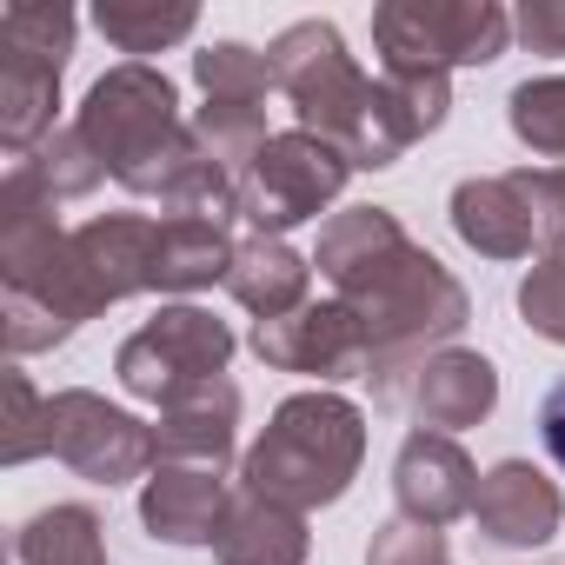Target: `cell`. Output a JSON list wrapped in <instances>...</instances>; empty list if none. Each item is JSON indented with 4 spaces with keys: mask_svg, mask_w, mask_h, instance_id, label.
<instances>
[{
    "mask_svg": "<svg viewBox=\"0 0 565 565\" xmlns=\"http://www.w3.org/2000/svg\"><path fill=\"white\" fill-rule=\"evenodd\" d=\"M373 47L386 81H452V67H492L512 47V14L499 0H386Z\"/></svg>",
    "mask_w": 565,
    "mask_h": 565,
    "instance_id": "cell-5",
    "label": "cell"
},
{
    "mask_svg": "<svg viewBox=\"0 0 565 565\" xmlns=\"http://www.w3.org/2000/svg\"><path fill=\"white\" fill-rule=\"evenodd\" d=\"M505 127L525 153L539 160H565V74H539V81H519L505 94Z\"/></svg>",
    "mask_w": 565,
    "mask_h": 565,
    "instance_id": "cell-22",
    "label": "cell"
},
{
    "mask_svg": "<svg viewBox=\"0 0 565 565\" xmlns=\"http://www.w3.org/2000/svg\"><path fill=\"white\" fill-rule=\"evenodd\" d=\"M539 446H545V459L565 472V380L539 399Z\"/></svg>",
    "mask_w": 565,
    "mask_h": 565,
    "instance_id": "cell-31",
    "label": "cell"
},
{
    "mask_svg": "<svg viewBox=\"0 0 565 565\" xmlns=\"http://www.w3.org/2000/svg\"><path fill=\"white\" fill-rule=\"evenodd\" d=\"M307 552H313L307 512L273 505V499H253V492H233L226 525L213 539V558L220 565H307Z\"/></svg>",
    "mask_w": 565,
    "mask_h": 565,
    "instance_id": "cell-18",
    "label": "cell"
},
{
    "mask_svg": "<svg viewBox=\"0 0 565 565\" xmlns=\"http://www.w3.org/2000/svg\"><path fill=\"white\" fill-rule=\"evenodd\" d=\"M74 34L81 21L67 8L14 0L0 14V147H8V160H28L41 140H54V107H61Z\"/></svg>",
    "mask_w": 565,
    "mask_h": 565,
    "instance_id": "cell-6",
    "label": "cell"
},
{
    "mask_svg": "<svg viewBox=\"0 0 565 565\" xmlns=\"http://www.w3.org/2000/svg\"><path fill=\"white\" fill-rule=\"evenodd\" d=\"M565 519L558 486L532 466V459H499L492 472H479V499H472V525L492 552H532L552 545Z\"/></svg>",
    "mask_w": 565,
    "mask_h": 565,
    "instance_id": "cell-12",
    "label": "cell"
},
{
    "mask_svg": "<svg viewBox=\"0 0 565 565\" xmlns=\"http://www.w3.org/2000/svg\"><path fill=\"white\" fill-rule=\"evenodd\" d=\"M266 61L300 127L333 140L353 160V173L399 167L452 114V81H366L333 21H294L287 34H273Z\"/></svg>",
    "mask_w": 565,
    "mask_h": 565,
    "instance_id": "cell-3",
    "label": "cell"
},
{
    "mask_svg": "<svg viewBox=\"0 0 565 565\" xmlns=\"http://www.w3.org/2000/svg\"><path fill=\"white\" fill-rule=\"evenodd\" d=\"M360 466H366V413L347 393L320 386L273 406L266 433L239 459V492L313 512V505H340Z\"/></svg>",
    "mask_w": 565,
    "mask_h": 565,
    "instance_id": "cell-4",
    "label": "cell"
},
{
    "mask_svg": "<svg viewBox=\"0 0 565 565\" xmlns=\"http://www.w3.org/2000/svg\"><path fill=\"white\" fill-rule=\"evenodd\" d=\"M193 134H200V147H206L226 173H246V167L259 160V147L273 140L259 100H206V107L193 114Z\"/></svg>",
    "mask_w": 565,
    "mask_h": 565,
    "instance_id": "cell-24",
    "label": "cell"
},
{
    "mask_svg": "<svg viewBox=\"0 0 565 565\" xmlns=\"http://www.w3.org/2000/svg\"><path fill=\"white\" fill-rule=\"evenodd\" d=\"M347 180H353V160H347L333 140H320V134H307V127L273 134V140L259 147V160L239 173V206H233V220H246L253 239H287L294 226L320 220V213L347 193Z\"/></svg>",
    "mask_w": 565,
    "mask_h": 565,
    "instance_id": "cell-7",
    "label": "cell"
},
{
    "mask_svg": "<svg viewBox=\"0 0 565 565\" xmlns=\"http://www.w3.org/2000/svg\"><path fill=\"white\" fill-rule=\"evenodd\" d=\"M41 433H47V399L34 393V380H28L21 366H8V466L41 459V452H47Z\"/></svg>",
    "mask_w": 565,
    "mask_h": 565,
    "instance_id": "cell-28",
    "label": "cell"
},
{
    "mask_svg": "<svg viewBox=\"0 0 565 565\" xmlns=\"http://www.w3.org/2000/svg\"><path fill=\"white\" fill-rule=\"evenodd\" d=\"M452 213V233L479 253V259H525L539 246V220H532V193H525V173H472L452 186L446 200Z\"/></svg>",
    "mask_w": 565,
    "mask_h": 565,
    "instance_id": "cell-13",
    "label": "cell"
},
{
    "mask_svg": "<svg viewBox=\"0 0 565 565\" xmlns=\"http://www.w3.org/2000/svg\"><path fill=\"white\" fill-rule=\"evenodd\" d=\"M393 499H399V519H419V525H452V519H472V499H479V466L466 459V446L452 433H426L413 426L393 452Z\"/></svg>",
    "mask_w": 565,
    "mask_h": 565,
    "instance_id": "cell-11",
    "label": "cell"
},
{
    "mask_svg": "<svg viewBox=\"0 0 565 565\" xmlns=\"http://www.w3.org/2000/svg\"><path fill=\"white\" fill-rule=\"evenodd\" d=\"M233 266V239L220 220H186V213H160V246H153V294H200V287H226Z\"/></svg>",
    "mask_w": 565,
    "mask_h": 565,
    "instance_id": "cell-19",
    "label": "cell"
},
{
    "mask_svg": "<svg viewBox=\"0 0 565 565\" xmlns=\"http://www.w3.org/2000/svg\"><path fill=\"white\" fill-rule=\"evenodd\" d=\"M226 505L233 492L213 466H153V479L140 486V525L160 545H213Z\"/></svg>",
    "mask_w": 565,
    "mask_h": 565,
    "instance_id": "cell-15",
    "label": "cell"
},
{
    "mask_svg": "<svg viewBox=\"0 0 565 565\" xmlns=\"http://www.w3.org/2000/svg\"><path fill=\"white\" fill-rule=\"evenodd\" d=\"M253 353L273 373H307V380H366L373 373V347L366 327L353 320V307L340 300H307L287 320H259L253 327Z\"/></svg>",
    "mask_w": 565,
    "mask_h": 565,
    "instance_id": "cell-10",
    "label": "cell"
},
{
    "mask_svg": "<svg viewBox=\"0 0 565 565\" xmlns=\"http://www.w3.org/2000/svg\"><path fill=\"white\" fill-rule=\"evenodd\" d=\"M519 320H525L539 340L565 347V253H558V259H539V266L519 279Z\"/></svg>",
    "mask_w": 565,
    "mask_h": 565,
    "instance_id": "cell-26",
    "label": "cell"
},
{
    "mask_svg": "<svg viewBox=\"0 0 565 565\" xmlns=\"http://www.w3.org/2000/svg\"><path fill=\"white\" fill-rule=\"evenodd\" d=\"M28 173H34L54 200H87V193L107 180V167H100L94 147L81 140V127H61L54 140H41V147L28 153Z\"/></svg>",
    "mask_w": 565,
    "mask_h": 565,
    "instance_id": "cell-25",
    "label": "cell"
},
{
    "mask_svg": "<svg viewBox=\"0 0 565 565\" xmlns=\"http://www.w3.org/2000/svg\"><path fill=\"white\" fill-rule=\"evenodd\" d=\"M14 565H107V525L94 505L67 499L14 532Z\"/></svg>",
    "mask_w": 565,
    "mask_h": 565,
    "instance_id": "cell-20",
    "label": "cell"
},
{
    "mask_svg": "<svg viewBox=\"0 0 565 565\" xmlns=\"http://www.w3.org/2000/svg\"><path fill=\"white\" fill-rule=\"evenodd\" d=\"M512 41H525L532 54H565V0H525L512 14Z\"/></svg>",
    "mask_w": 565,
    "mask_h": 565,
    "instance_id": "cell-30",
    "label": "cell"
},
{
    "mask_svg": "<svg viewBox=\"0 0 565 565\" xmlns=\"http://www.w3.org/2000/svg\"><path fill=\"white\" fill-rule=\"evenodd\" d=\"M492 406H499V366L486 353H466V347H446V353L419 360V373L406 386V413L426 433H466Z\"/></svg>",
    "mask_w": 565,
    "mask_h": 565,
    "instance_id": "cell-14",
    "label": "cell"
},
{
    "mask_svg": "<svg viewBox=\"0 0 565 565\" xmlns=\"http://www.w3.org/2000/svg\"><path fill=\"white\" fill-rule=\"evenodd\" d=\"M525 193H532V220H539V246L545 259L565 253V167H519Z\"/></svg>",
    "mask_w": 565,
    "mask_h": 565,
    "instance_id": "cell-29",
    "label": "cell"
},
{
    "mask_svg": "<svg viewBox=\"0 0 565 565\" xmlns=\"http://www.w3.org/2000/svg\"><path fill=\"white\" fill-rule=\"evenodd\" d=\"M74 127L107 167V180H120L134 200H160V213H186V220H220V226L233 220L239 173H226L200 147L193 120H180L173 81L153 61L107 67L87 87Z\"/></svg>",
    "mask_w": 565,
    "mask_h": 565,
    "instance_id": "cell-2",
    "label": "cell"
},
{
    "mask_svg": "<svg viewBox=\"0 0 565 565\" xmlns=\"http://www.w3.org/2000/svg\"><path fill=\"white\" fill-rule=\"evenodd\" d=\"M160 466H226L233 439H239V386L233 380H206L193 393H180L173 406H160Z\"/></svg>",
    "mask_w": 565,
    "mask_h": 565,
    "instance_id": "cell-16",
    "label": "cell"
},
{
    "mask_svg": "<svg viewBox=\"0 0 565 565\" xmlns=\"http://www.w3.org/2000/svg\"><path fill=\"white\" fill-rule=\"evenodd\" d=\"M41 446H47L67 472H81L87 486H134V479H153V459H160L153 426L134 419V413H120V406H107V399L87 393V386H67V393L47 399V433H41Z\"/></svg>",
    "mask_w": 565,
    "mask_h": 565,
    "instance_id": "cell-9",
    "label": "cell"
},
{
    "mask_svg": "<svg viewBox=\"0 0 565 565\" xmlns=\"http://www.w3.org/2000/svg\"><path fill=\"white\" fill-rule=\"evenodd\" d=\"M366 565H452V545L439 525H419V519H386L366 545Z\"/></svg>",
    "mask_w": 565,
    "mask_h": 565,
    "instance_id": "cell-27",
    "label": "cell"
},
{
    "mask_svg": "<svg viewBox=\"0 0 565 565\" xmlns=\"http://www.w3.org/2000/svg\"><path fill=\"white\" fill-rule=\"evenodd\" d=\"M94 28L120 47V54H160V47H173V41H186L193 28H200V8L193 0H100L94 8Z\"/></svg>",
    "mask_w": 565,
    "mask_h": 565,
    "instance_id": "cell-21",
    "label": "cell"
},
{
    "mask_svg": "<svg viewBox=\"0 0 565 565\" xmlns=\"http://www.w3.org/2000/svg\"><path fill=\"white\" fill-rule=\"evenodd\" d=\"M233 360V327L213 320L206 307H160L147 327H134L114 353V373L134 399L147 406H173L180 393L226 380Z\"/></svg>",
    "mask_w": 565,
    "mask_h": 565,
    "instance_id": "cell-8",
    "label": "cell"
},
{
    "mask_svg": "<svg viewBox=\"0 0 565 565\" xmlns=\"http://www.w3.org/2000/svg\"><path fill=\"white\" fill-rule=\"evenodd\" d=\"M307 287H313V259L294 253L287 239H239L233 246V266H226V294L259 320H287L307 307Z\"/></svg>",
    "mask_w": 565,
    "mask_h": 565,
    "instance_id": "cell-17",
    "label": "cell"
},
{
    "mask_svg": "<svg viewBox=\"0 0 565 565\" xmlns=\"http://www.w3.org/2000/svg\"><path fill=\"white\" fill-rule=\"evenodd\" d=\"M313 266L333 287L340 307H353V320L366 327V347H373V399L380 406H406V386L419 373V360L446 353L466 320H472V300L466 287L446 273V259H433L393 206H347L320 226V246H313Z\"/></svg>",
    "mask_w": 565,
    "mask_h": 565,
    "instance_id": "cell-1",
    "label": "cell"
},
{
    "mask_svg": "<svg viewBox=\"0 0 565 565\" xmlns=\"http://www.w3.org/2000/svg\"><path fill=\"white\" fill-rule=\"evenodd\" d=\"M193 81H200L206 100H259V107H266V94H279L273 61H266L259 47H246V41H213V47H200V54H193Z\"/></svg>",
    "mask_w": 565,
    "mask_h": 565,
    "instance_id": "cell-23",
    "label": "cell"
}]
</instances>
